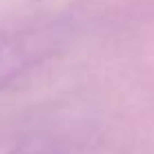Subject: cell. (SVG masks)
Returning <instances> with one entry per match:
<instances>
[{
    "label": "cell",
    "mask_w": 154,
    "mask_h": 154,
    "mask_svg": "<svg viewBox=\"0 0 154 154\" xmlns=\"http://www.w3.org/2000/svg\"><path fill=\"white\" fill-rule=\"evenodd\" d=\"M23 154H42V152H23Z\"/></svg>",
    "instance_id": "7a4b0ae2"
},
{
    "label": "cell",
    "mask_w": 154,
    "mask_h": 154,
    "mask_svg": "<svg viewBox=\"0 0 154 154\" xmlns=\"http://www.w3.org/2000/svg\"><path fill=\"white\" fill-rule=\"evenodd\" d=\"M54 51V36L45 29H20L0 34V92L23 74L40 65Z\"/></svg>",
    "instance_id": "6da1fadb"
}]
</instances>
